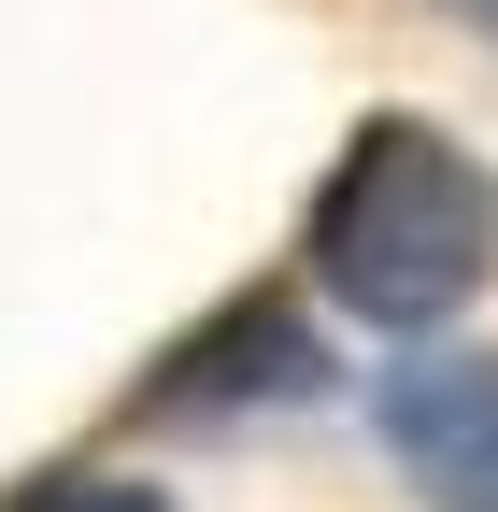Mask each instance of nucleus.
<instances>
[{
  "instance_id": "nucleus-1",
  "label": "nucleus",
  "mask_w": 498,
  "mask_h": 512,
  "mask_svg": "<svg viewBox=\"0 0 498 512\" xmlns=\"http://www.w3.org/2000/svg\"><path fill=\"white\" fill-rule=\"evenodd\" d=\"M299 256H314V285L356 313V328L413 342V328H442V313H470L484 271H498V171L442 114H370L328 157Z\"/></svg>"
},
{
  "instance_id": "nucleus-2",
  "label": "nucleus",
  "mask_w": 498,
  "mask_h": 512,
  "mask_svg": "<svg viewBox=\"0 0 498 512\" xmlns=\"http://www.w3.org/2000/svg\"><path fill=\"white\" fill-rule=\"evenodd\" d=\"M370 427L427 512H498V342H427L370 384Z\"/></svg>"
},
{
  "instance_id": "nucleus-3",
  "label": "nucleus",
  "mask_w": 498,
  "mask_h": 512,
  "mask_svg": "<svg viewBox=\"0 0 498 512\" xmlns=\"http://www.w3.org/2000/svg\"><path fill=\"white\" fill-rule=\"evenodd\" d=\"M328 384V356H314V328H299L285 299H228L200 342H171V370L143 384V427H228V413H299Z\"/></svg>"
},
{
  "instance_id": "nucleus-4",
  "label": "nucleus",
  "mask_w": 498,
  "mask_h": 512,
  "mask_svg": "<svg viewBox=\"0 0 498 512\" xmlns=\"http://www.w3.org/2000/svg\"><path fill=\"white\" fill-rule=\"evenodd\" d=\"M15 512H171L157 484H129V470H43Z\"/></svg>"
},
{
  "instance_id": "nucleus-5",
  "label": "nucleus",
  "mask_w": 498,
  "mask_h": 512,
  "mask_svg": "<svg viewBox=\"0 0 498 512\" xmlns=\"http://www.w3.org/2000/svg\"><path fill=\"white\" fill-rule=\"evenodd\" d=\"M456 15H470V29H498V0H456Z\"/></svg>"
}]
</instances>
